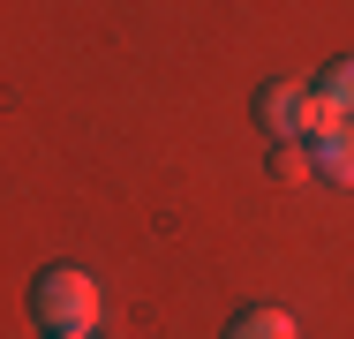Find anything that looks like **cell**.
Returning <instances> with one entry per match:
<instances>
[{"label":"cell","mask_w":354,"mask_h":339,"mask_svg":"<svg viewBox=\"0 0 354 339\" xmlns=\"http://www.w3.org/2000/svg\"><path fill=\"white\" fill-rule=\"evenodd\" d=\"M257 129L272 136V143H301V136H324V129H339V113L317 98V83H264L257 91Z\"/></svg>","instance_id":"6da1fadb"},{"label":"cell","mask_w":354,"mask_h":339,"mask_svg":"<svg viewBox=\"0 0 354 339\" xmlns=\"http://www.w3.org/2000/svg\"><path fill=\"white\" fill-rule=\"evenodd\" d=\"M30 309H38L46 332H98V279L75 264H53V271H38Z\"/></svg>","instance_id":"7a4b0ae2"},{"label":"cell","mask_w":354,"mask_h":339,"mask_svg":"<svg viewBox=\"0 0 354 339\" xmlns=\"http://www.w3.org/2000/svg\"><path fill=\"white\" fill-rule=\"evenodd\" d=\"M317 174L339 181V189H354V121H339V129L317 136Z\"/></svg>","instance_id":"3957f363"},{"label":"cell","mask_w":354,"mask_h":339,"mask_svg":"<svg viewBox=\"0 0 354 339\" xmlns=\"http://www.w3.org/2000/svg\"><path fill=\"white\" fill-rule=\"evenodd\" d=\"M226 339H301V324H294L286 309H241V317L226 324Z\"/></svg>","instance_id":"277c9868"},{"label":"cell","mask_w":354,"mask_h":339,"mask_svg":"<svg viewBox=\"0 0 354 339\" xmlns=\"http://www.w3.org/2000/svg\"><path fill=\"white\" fill-rule=\"evenodd\" d=\"M317 98H324L339 121H354V53H347V61H332L324 75H317Z\"/></svg>","instance_id":"5b68a950"},{"label":"cell","mask_w":354,"mask_h":339,"mask_svg":"<svg viewBox=\"0 0 354 339\" xmlns=\"http://www.w3.org/2000/svg\"><path fill=\"white\" fill-rule=\"evenodd\" d=\"M309 174H317V151L309 143H279L272 151V181H309Z\"/></svg>","instance_id":"8992f818"},{"label":"cell","mask_w":354,"mask_h":339,"mask_svg":"<svg viewBox=\"0 0 354 339\" xmlns=\"http://www.w3.org/2000/svg\"><path fill=\"white\" fill-rule=\"evenodd\" d=\"M53 339H91V332H53Z\"/></svg>","instance_id":"52a82bcc"}]
</instances>
